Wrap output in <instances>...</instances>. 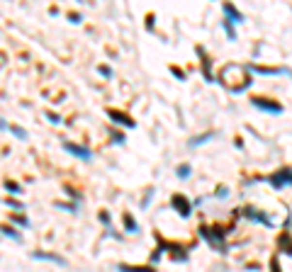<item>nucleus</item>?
<instances>
[{"label": "nucleus", "mask_w": 292, "mask_h": 272, "mask_svg": "<svg viewBox=\"0 0 292 272\" xmlns=\"http://www.w3.org/2000/svg\"><path fill=\"white\" fill-rule=\"evenodd\" d=\"M224 15H229V20H231V22H243V15H241V13H239L231 3H224Z\"/></svg>", "instance_id": "0eeeda50"}, {"label": "nucleus", "mask_w": 292, "mask_h": 272, "mask_svg": "<svg viewBox=\"0 0 292 272\" xmlns=\"http://www.w3.org/2000/svg\"><path fill=\"white\" fill-rule=\"evenodd\" d=\"M280 248H282L287 255H292V238H290L287 233H282V236H280Z\"/></svg>", "instance_id": "6e6552de"}, {"label": "nucleus", "mask_w": 292, "mask_h": 272, "mask_svg": "<svg viewBox=\"0 0 292 272\" xmlns=\"http://www.w3.org/2000/svg\"><path fill=\"white\" fill-rule=\"evenodd\" d=\"M268 182L273 185V187H285V185H292V170L290 168H285V170H277V173H273L270 177H268Z\"/></svg>", "instance_id": "f257e3e1"}, {"label": "nucleus", "mask_w": 292, "mask_h": 272, "mask_svg": "<svg viewBox=\"0 0 292 272\" xmlns=\"http://www.w3.org/2000/svg\"><path fill=\"white\" fill-rule=\"evenodd\" d=\"M3 233H5V236H10V238H20V236H17V231H13V228H8V226H3Z\"/></svg>", "instance_id": "f3484780"}, {"label": "nucleus", "mask_w": 292, "mask_h": 272, "mask_svg": "<svg viewBox=\"0 0 292 272\" xmlns=\"http://www.w3.org/2000/svg\"><path fill=\"white\" fill-rule=\"evenodd\" d=\"M100 221H102V224H110V214H107V211H100Z\"/></svg>", "instance_id": "412c9836"}, {"label": "nucleus", "mask_w": 292, "mask_h": 272, "mask_svg": "<svg viewBox=\"0 0 292 272\" xmlns=\"http://www.w3.org/2000/svg\"><path fill=\"white\" fill-rule=\"evenodd\" d=\"M253 107H258L263 112H270V114H280L282 112V105H277V102H273L268 97H253Z\"/></svg>", "instance_id": "7ed1b4c3"}, {"label": "nucleus", "mask_w": 292, "mask_h": 272, "mask_svg": "<svg viewBox=\"0 0 292 272\" xmlns=\"http://www.w3.org/2000/svg\"><path fill=\"white\" fill-rule=\"evenodd\" d=\"M176 173H178V177H180V180H185V177L190 175V165H178V170H176Z\"/></svg>", "instance_id": "ddd939ff"}, {"label": "nucleus", "mask_w": 292, "mask_h": 272, "mask_svg": "<svg viewBox=\"0 0 292 272\" xmlns=\"http://www.w3.org/2000/svg\"><path fill=\"white\" fill-rule=\"evenodd\" d=\"M119 272H154L151 267H134V265H119Z\"/></svg>", "instance_id": "1a4fd4ad"}, {"label": "nucleus", "mask_w": 292, "mask_h": 272, "mask_svg": "<svg viewBox=\"0 0 292 272\" xmlns=\"http://www.w3.org/2000/svg\"><path fill=\"white\" fill-rule=\"evenodd\" d=\"M171 71H173V76H178V78H185V76H183V71H180V68H171Z\"/></svg>", "instance_id": "b1692460"}, {"label": "nucleus", "mask_w": 292, "mask_h": 272, "mask_svg": "<svg viewBox=\"0 0 292 272\" xmlns=\"http://www.w3.org/2000/svg\"><path fill=\"white\" fill-rule=\"evenodd\" d=\"M171 204H173V209H176L180 216H188V214H190V202H188L183 194H173V197H171Z\"/></svg>", "instance_id": "20e7f679"}, {"label": "nucleus", "mask_w": 292, "mask_h": 272, "mask_svg": "<svg viewBox=\"0 0 292 272\" xmlns=\"http://www.w3.org/2000/svg\"><path fill=\"white\" fill-rule=\"evenodd\" d=\"M253 71H258V73H263V76H275V73H280L277 68H263V66H253Z\"/></svg>", "instance_id": "9b49d317"}, {"label": "nucleus", "mask_w": 292, "mask_h": 272, "mask_svg": "<svg viewBox=\"0 0 292 272\" xmlns=\"http://www.w3.org/2000/svg\"><path fill=\"white\" fill-rule=\"evenodd\" d=\"M124 228H127V231H136V221H134L129 214H124Z\"/></svg>", "instance_id": "f8f14e48"}, {"label": "nucleus", "mask_w": 292, "mask_h": 272, "mask_svg": "<svg viewBox=\"0 0 292 272\" xmlns=\"http://www.w3.org/2000/svg\"><path fill=\"white\" fill-rule=\"evenodd\" d=\"M10 131H13V134H15V136H20V139H25V136H27V134H25V131H22V129H20V127H13V129H10Z\"/></svg>", "instance_id": "a211bd4d"}, {"label": "nucleus", "mask_w": 292, "mask_h": 272, "mask_svg": "<svg viewBox=\"0 0 292 272\" xmlns=\"http://www.w3.org/2000/svg\"><path fill=\"white\" fill-rule=\"evenodd\" d=\"M34 257H49V260H54V262L64 265V260H61V257H56V255H47V253H34Z\"/></svg>", "instance_id": "4468645a"}, {"label": "nucleus", "mask_w": 292, "mask_h": 272, "mask_svg": "<svg viewBox=\"0 0 292 272\" xmlns=\"http://www.w3.org/2000/svg\"><path fill=\"white\" fill-rule=\"evenodd\" d=\"M270 272H280V267H277V257L270 260Z\"/></svg>", "instance_id": "6ab92c4d"}, {"label": "nucleus", "mask_w": 292, "mask_h": 272, "mask_svg": "<svg viewBox=\"0 0 292 272\" xmlns=\"http://www.w3.org/2000/svg\"><path fill=\"white\" fill-rule=\"evenodd\" d=\"M64 148H66L68 153H73L76 158H81V160H90V151H88V148H83V146H76V144H64Z\"/></svg>", "instance_id": "423d86ee"}, {"label": "nucleus", "mask_w": 292, "mask_h": 272, "mask_svg": "<svg viewBox=\"0 0 292 272\" xmlns=\"http://www.w3.org/2000/svg\"><path fill=\"white\" fill-rule=\"evenodd\" d=\"M224 30H227L229 39H234V37H236V34H234V30H231V20H224Z\"/></svg>", "instance_id": "2eb2a0df"}, {"label": "nucleus", "mask_w": 292, "mask_h": 272, "mask_svg": "<svg viewBox=\"0 0 292 272\" xmlns=\"http://www.w3.org/2000/svg\"><path fill=\"white\" fill-rule=\"evenodd\" d=\"M5 204H8V207H15V209H20V207H22V204H20V202H15V199H5Z\"/></svg>", "instance_id": "aec40b11"}, {"label": "nucleus", "mask_w": 292, "mask_h": 272, "mask_svg": "<svg viewBox=\"0 0 292 272\" xmlns=\"http://www.w3.org/2000/svg\"><path fill=\"white\" fill-rule=\"evenodd\" d=\"M112 139H114V141H117V144H122V141H124V136H122V134H117V131H114V134H112Z\"/></svg>", "instance_id": "5701e85b"}, {"label": "nucleus", "mask_w": 292, "mask_h": 272, "mask_svg": "<svg viewBox=\"0 0 292 272\" xmlns=\"http://www.w3.org/2000/svg\"><path fill=\"white\" fill-rule=\"evenodd\" d=\"M200 233H202V238H207L212 245H222V243H224V231H222L219 226H214V228L202 226V228H200Z\"/></svg>", "instance_id": "f03ea898"}, {"label": "nucleus", "mask_w": 292, "mask_h": 272, "mask_svg": "<svg viewBox=\"0 0 292 272\" xmlns=\"http://www.w3.org/2000/svg\"><path fill=\"white\" fill-rule=\"evenodd\" d=\"M5 190H8V192H20V185H17V182H10V180H8V182H5Z\"/></svg>", "instance_id": "dca6fc26"}, {"label": "nucleus", "mask_w": 292, "mask_h": 272, "mask_svg": "<svg viewBox=\"0 0 292 272\" xmlns=\"http://www.w3.org/2000/svg\"><path fill=\"white\" fill-rule=\"evenodd\" d=\"M200 54H202V49H197ZM202 71H205V76H207V80H212V71H210V59L202 54Z\"/></svg>", "instance_id": "9d476101"}, {"label": "nucleus", "mask_w": 292, "mask_h": 272, "mask_svg": "<svg viewBox=\"0 0 292 272\" xmlns=\"http://www.w3.org/2000/svg\"><path fill=\"white\" fill-rule=\"evenodd\" d=\"M107 117H110V119H114V122H117V124H122V127H129V129L134 127V122H131V119H129V114H124V112L107 110Z\"/></svg>", "instance_id": "39448f33"}, {"label": "nucleus", "mask_w": 292, "mask_h": 272, "mask_svg": "<svg viewBox=\"0 0 292 272\" xmlns=\"http://www.w3.org/2000/svg\"><path fill=\"white\" fill-rule=\"evenodd\" d=\"M100 73H102V76H107V78H110V76H112V71H110V68H107V66H100Z\"/></svg>", "instance_id": "4be33fe9"}]
</instances>
